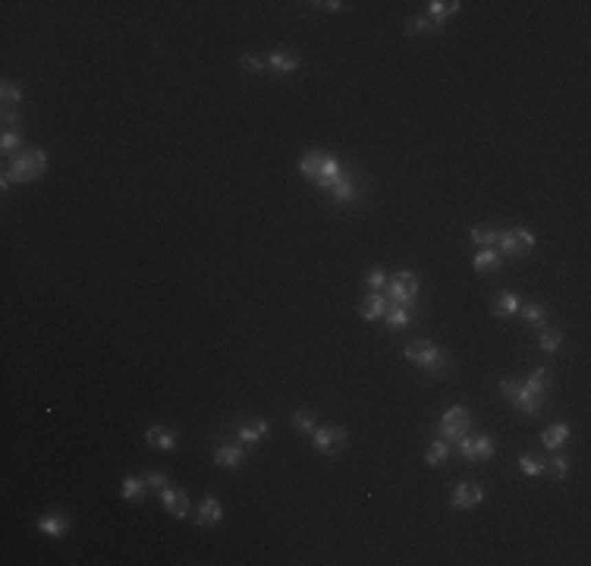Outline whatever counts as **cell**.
Masks as SVG:
<instances>
[{
    "label": "cell",
    "mask_w": 591,
    "mask_h": 566,
    "mask_svg": "<svg viewBox=\"0 0 591 566\" xmlns=\"http://www.w3.org/2000/svg\"><path fill=\"white\" fill-rule=\"evenodd\" d=\"M365 286H368L371 293H377L381 286H387V274H384V271H377V268L368 271V274H365Z\"/></svg>",
    "instance_id": "obj_38"
},
{
    "label": "cell",
    "mask_w": 591,
    "mask_h": 566,
    "mask_svg": "<svg viewBox=\"0 0 591 566\" xmlns=\"http://www.w3.org/2000/svg\"><path fill=\"white\" fill-rule=\"evenodd\" d=\"M311 7L327 10V13H340V10H346V3H340V0H321V3H311Z\"/></svg>",
    "instance_id": "obj_42"
},
{
    "label": "cell",
    "mask_w": 591,
    "mask_h": 566,
    "mask_svg": "<svg viewBox=\"0 0 591 566\" xmlns=\"http://www.w3.org/2000/svg\"><path fill=\"white\" fill-rule=\"evenodd\" d=\"M214 462L223 466V469H239L245 462V450L236 447V444H217L214 447Z\"/></svg>",
    "instance_id": "obj_13"
},
{
    "label": "cell",
    "mask_w": 591,
    "mask_h": 566,
    "mask_svg": "<svg viewBox=\"0 0 591 566\" xmlns=\"http://www.w3.org/2000/svg\"><path fill=\"white\" fill-rule=\"evenodd\" d=\"M525 387L532 390V394H538V396H547V387H550V372H547V368H535V372L528 374V381H525Z\"/></svg>",
    "instance_id": "obj_27"
},
{
    "label": "cell",
    "mask_w": 591,
    "mask_h": 566,
    "mask_svg": "<svg viewBox=\"0 0 591 566\" xmlns=\"http://www.w3.org/2000/svg\"><path fill=\"white\" fill-rule=\"evenodd\" d=\"M481 500H484V491H481V484L462 482V484H456V491H453L450 503H453L456 510H472V507H478Z\"/></svg>",
    "instance_id": "obj_10"
},
{
    "label": "cell",
    "mask_w": 591,
    "mask_h": 566,
    "mask_svg": "<svg viewBox=\"0 0 591 566\" xmlns=\"http://www.w3.org/2000/svg\"><path fill=\"white\" fill-rule=\"evenodd\" d=\"M239 63H243V69H249V73H265L267 69V63L261 57H255V54H243Z\"/></svg>",
    "instance_id": "obj_37"
},
{
    "label": "cell",
    "mask_w": 591,
    "mask_h": 566,
    "mask_svg": "<svg viewBox=\"0 0 591 566\" xmlns=\"http://www.w3.org/2000/svg\"><path fill=\"white\" fill-rule=\"evenodd\" d=\"M538 346L544 352H557L563 346V334H560V328H541L538 330Z\"/></svg>",
    "instance_id": "obj_26"
},
{
    "label": "cell",
    "mask_w": 591,
    "mask_h": 566,
    "mask_svg": "<svg viewBox=\"0 0 591 566\" xmlns=\"http://www.w3.org/2000/svg\"><path fill=\"white\" fill-rule=\"evenodd\" d=\"M19 101H23V89L16 82H10V79H3V89H0V104H3V111H13Z\"/></svg>",
    "instance_id": "obj_29"
},
{
    "label": "cell",
    "mask_w": 591,
    "mask_h": 566,
    "mask_svg": "<svg viewBox=\"0 0 591 566\" xmlns=\"http://www.w3.org/2000/svg\"><path fill=\"white\" fill-rule=\"evenodd\" d=\"M38 529L45 532V535H51V538H60V535H67L69 519H67V516H60V513L41 516V519H38Z\"/></svg>",
    "instance_id": "obj_24"
},
{
    "label": "cell",
    "mask_w": 591,
    "mask_h": 566,
    "mask_svg": "<svg viewBox=\"0 0 591 566\" xmlns=\"http://www.w3.org/2000/svg\"><path fill=\"white\" fill-rule=\"evenodd\" d=\"M311 444H315L324 456H337V450H340L343 444H349V434H346V428H337V424H318V428L311 431Z\"/></svg>",
    "instance_id": "obj_7"
},
{
    "label": "cell",
    "mask_w": 591,
    "mask_h": 566,
    "mask_svg": "<svg viewBox=\"0 0 591 566\" xmlns=\"http://www.w3.org/2000/svg\"><path fill=\"white\" fill-rule=\"evenodd\" d=\"M497 252L519 258V255H528L535 249V233L525 230V227H513V230H500L497 233Z\"/></svg>",
    "instance_id": "obj_4"
},
{
    "label": "cell",
    "mask_w": 591,
    "mask_h": 566,
    "mask_svg": "<svg viewBox=\"0 0 591 566\" xmlns=\"http://www.w3.org/2000/svg\"><path fill=\"white\" fill-rule=\"evenodd\" d=\"M497 227H472V230H469V239H472V242H478L481 249H494L497 246Z\"/></svg>",
    "instance_id": "obj_28"
},
{
    "label": "cell",
    "mask_w": 591,
    "mask_h": 566,
    "mask_svg": "<svg viewBox=\"0 0 591 566\" xmlns=\"http://www.w3.org/2000/svg\"><path fill=\"white\" fill-rule=\"evenodd\" d=\"M161 494V503H164V510L170 516H177V519H186L189 516V510H192V503H189V494L183 491V488H164V491H157Z\"/></svg>",
    "instance_id": "obj_9"
},
{
    "label": "cell",
    "mask_w": 591,
    "mask_h": 566,
    "mask_svg": "<svg viewBox=\"0 0 591 566\" xmlns=\"http://www.w3.org/2000/svg\"><path fill=\"white\" fill-rule=\"evenodd\" d=\"M500 394L513 403V409H516V412H525V416H538L541 406H544V400H547V396L532 394V390L525 387V384H519V381H513V378L500 381Z\"/></svg>",
    "instance_id": "obj_3"
},
{
    "label": "cell",
    "mask_w": 591,
    "mask_h": 566,
    "mask_svg": "<svg viewBox=\"0 0 591 566\" xmlns=\"http://www.w3.org/2000/svg\"><path fill=\"white\" fill-rule=\"evenodd\" d=\"M412 306H387V312H384V321H387V328L390 330H403V328H409L412 324Z\"/></svg>",
    "instance_id": "obj_19"
},
{
    "label": "cell",
    "mask_w": 591,
    "mask_h": 566,
    "mask_svg": "<svg viewBox=\"0 0 591 566\" xmlns=\"http://www.w3.org/2000/svg\"><path fill=\"white\" fill-rule=\"evenodd\" d=\"M265 63H267V69H274V73H296V69H299V57H296L293 51H271Z\"/></svg>",
    "instance_id": "obj_16"
},
{
    "label": "cell",
    "mask_w": 591,
    "mask_h": 566,
    "mask_svg": "<svg viewBox=\"0 0 591 566\" xmlns=\"http://www.w3.org/2000/svg\"><path fill=\"white\" fill-rule=\"evenodd\" d=\"M23 151V133H3L0 135V151L3 155H10V151Z\"/></svg>",
    "instance_id": "obj_36"
},
{
    "label": "cell",
    "mask_w": 591,
    "mask_h": 566,
    "mask_svg": "<svg viewBox=\"0 0 591 566\" xmlns=\"http://www.w3.org/2000/svg\"><path fill=\"white\" fill-rule=\"evenodd\" d=\"M425 460H428V466H441V462H447L450 460V444H447V440H434V444H431L428 447V456H425Z\"/></svg>",
    "instance_id": "obj_31"
},
{
    "label": "cell",
    "mask_w": 591,
    "mask_h": 566,
    "mask_svg": "<svg viewBox=\"0 0 591 566\" xmlns=\"http://www.w3.org/2000/svg\"><path fill=\"white\" fill-rule=\"evenodd\" d=\"M459 10V0H431L428 3V16H431V23H434V29L441 32V25L450 19L453 13Z\"/></svg>",
    "instance_id": "obj_17"
},
{
    "label": "cell",
    "mask_w": 591,
    "mask_h": 566,
    "mask_svg": "<svg viewBox=\"0 0 591 566\" xmlns=\"http://www.w3.org/2000/svg\"><path fill=\"white\" fill-rule=\"evenodd\" d=\"M472 264H475V271H478V274H491V271H500L503 258H500V252H497V249H481V252L472 258Z\"/></svg>",
    "instance_id": "obj_22"
},
{
    "label": "cell",
    "mask_w": 591,
    "mask_h": 566,
    "mask_svg": "<svg viewBox=\"0 0 591 566\" xmlns=\"http://www.w3.org/2000/svg\"><path fill=\"white\" fill-rule=\"evenodd\" d=\"M472 447H475V462L491 460V456H494V440H491L488 434H478V438L472 440Z\"/></svg>",
    "instance_id": "obj_32"
},
{
    "label": "cell",
    "mask_w": 591,
    "mask_h": 566,
    "mask_svg": "<svg viewBox=\"0 0 591 566\" xmlns=\"http://www.w3.org/2000/svg\"><path fill=\"white\" fill-rule=\"evenodd\" d=\"M3 133H23V120L16 111H3Z\"/></svg>",
    "instance_id": "obj_39"
},
{
    "label": "cell",
    "mask_w": 591,
    "mask_h": 566,
    "mask_svg": "<svg viewBox=\"0 0 591 566\" xmlns=\"http://www.w3.org/2000/svg\"><path fill=\"white\" fill-rule=\"evenodd\" d=\"M390 286V302L393 306H412L419 299V277L412 271H397V274L387 280Z\"/></svg>",
    "instance_id": "obj_6"
},
{
    "label": "cell",
    "mask_w": 591,
    "mask_h": 566,
    "mask_svg": "<svg viewBox=\"0 0 591 566\" xmlns=\"http://www.w3.org/2000/svg\"><path fill=\"white\" fill-rule=\"evenodd\" d=\"M519 469H522L528 478H541V475H547V462L535 453H522L519 456Z\"/></svg>",
    "instance_id": "obj_25"
},
{
    "label": "cell",
    "mask_w": 591,
    "mask_h": 566,
    "mask_svg": "<svg viewBox=\"0 0 591 566\" xmlns=\"http://www.w3.org/2000/svg\"><path fill=\"white\" fill-rule=\"evenodd\" d=\"M547 469L554 472V478H560V482H563V478H566V475H569V456H563V453H557V456H554V460H547Z\"/></svg>",
    "instance_id": "obj_35"
},
{
    "label": "cell",
    "mask_w": 591,
    "mask_h": 566,
    "mask_svg": "<svg viewBox=\"0 0 591 566\" xmlns=\"http://www.w3.org/2000/svg\"><path fill=\"white\" fill-rule=\"evenodd\" d=\"M469 428H472V418H469L466 406H450V409L443 412L437 431H441V438L447 440V444H456L459 438H466L469 434Z\"/></svg>",
    "instance_id": "obj_5"
},
{
    "label": "cell",
    "mask_w": 591,
    "mask_h": 566,
    "mask_svg": "<svg viewBox=\"0 0 591 566\" xmlns=\"http://www.w3.org/2000/svg\"><path fill=\"white\" fill-rule=\"evenodd\" d=\"M406 359L412 365H419L428 378H441L447 368H450V356L431 340H412L406 343Z\"/></svg>",
    "instance_id": "obj_2"
},
{
    "label": "cell",
    "mask_w": 591,
    "mask_h": 566,
    "mask_svg": "<svg viewBox=\"0 0 591 566\" xmlns=\"http://www.w3.org/2000/svg\"><path fill=\"white\" fill-rule=\"evenodd\" d=\"M519 315H522L535 330L547 328V308L541 306V302H522V306H519Z\"/></svg>",
    "instance_id": "obj_23"
},
{
    "label": "cell",
    "mask_w": 591,
    "mask_h": 566,
    "mask_svg": "<svg viewBox=\"0 0 591 566\" xmlns=\"http://www.w3.org/2000/svg\"><path fill=\"white\" fill-rule=\"evenodd\" d=\"M456 447H459V456H462V460H466V462H475V447H472V438H469V434L456 440Z\"/></svg>",
    "instance_id": "obj_40"
},
{
    "label": "cell",
    "mask_w": 591,
    "mask_h": 566,
    "mask_svg": "<svg viewBox=\"0 0 591 566\" xmlns=\"http://www.w3.org/2000/svg\"><path fill=\"white\" fill-rule=\"evenodd\" d=\"M569 440V424H563V422H557V424H547L544 428V434H541V444H544L547 450H557V447H563Z\"/></svg>",
    "instance_id": "obj_21"
},
{
    "label": "cell",
    "mask_w": 591,
    "mask_h": 566,
    "mask_svg": "<svg viewBox=\"0 0 591 566\" xmlns=\"http://www.w3.org/2000/svg\"><path fill=\"white\" fill-rule=\"evenodd\" d=\"M333 155H327V151H309V155H302V161H299V170H302V177H309L311 183H318L321 177H324L327 170V161H331Z\"/></svg>",
    "instance_id": "obj_11"
},
{
    "label": "cell",
    "mask_w": 591,
    "mask_h": 566,
    "mask_svg": "<svg viewBox=\"0 0 591 566\" xmlns=\"http://www.w3.org/2000/svg\"><path fill=\"white\" fill-rule=\"evenodd\" d=\"M221 519H223V507H221V500L217 497H201V503H199V510H195V522H199L201 529H211V525H221Z\"/></svg>",
    "instance_id": "obj_12"
},
{
    "label": "cell",
    "mask_w": 591,
    "mask_h": 566,
    "mask_svg": "<svg viewBox=\"0 0 591 566\" xmlns=\"http://www.w3.org/2000/svg\"><path fill=\"white\" fill-rule=\"evenodd\" d=\"M384 312H387V299L381 296V293H371V296H365L362 306H359V315H362L365 321L384 318Z\"/></svg>",
    "instance_id": "obj_20"
},
{
    "label": "cell",
    "mask_w": 591,
    "mask_h": 566,
    "mask_svg": "<svg viewBox=\"0 0 591 566\" xmlns=\"http://www.w3.org/2000/svg\"><path fill=\"white\" fill-rule=\"evenodd\" d=\"M331 199H333V205H355L359 201V195H362V189H359V183H355V173H349V170H343L340 177L333 179L331 183Z\"/></svg>",
    "instance_id": "obj_8"
},
{
    "label": "cell",
    "mask_w": 591,
    "mask_h": 566,
    "mask_svg": "<svg viewBox=\"0 0 591 566\" xmlns=\"http://www.w3.org/2000/svg\"><path fill=\"white\" fill-rule=\"evenodd\" d=\"M145 440L155 450H173L177 447V431L167 428V424H151V428L145 431Z\"/></svg>",
    "instance_id": "obj_14"
},
{
    "label": "cell",
    "mask_w": 591,
    "mask_h": 566,
    "mask_svg": "<svg viewBox=\"0 0 591 566\" xmlns=\"http://www.w3.org/2000/svg\"><path fill=\"white\" fill-rule=\"evenodd\" d=\"M265 434H267V422H265V418H252V422H245V424H239V428H236V438L243 440L245 447L258 444Z\"/></svg>",
    "instance_id": "obj_18"
},
{
    "label": "cell",
    "mask_w": 591,
    "mask_h": 566,
    "mask_svg": "<svg viewBox=\"0 0 591 566\" xmlns=\"http://www.w3.org/2000/svg\"><path fill=\"white\" fill-rule=\"evenodd\" d=\"M293 424H296V428H299L302 434H311L315 428H318L315 416H311V412H305V409H296V412H293Z\"/></svg>",
    "instance_id": "obj_34"
},
{
    "label": "cell",
    "mask_w": 591,
    "mask_h": 566,
    "mask_svg": "<svg viewBox=\"0 0 591 566\" xmlns=\"http://www.w3.org/2000/svg\"><path fill=\"white\" fill-rule=\"evenodd\" d=\"M142 478H145V484H148V488H155V491H164V488L170 484L167 472H161V469H145V472H142Z\"/></svg>",
    "instance_id": "obj_33"
},
{
    "label": "cell",
    "mask_w": 591,
    "mask_h": 566,
    "mask_svg": "<svg viewBox=\"0 0 591 566\" xmlns=\"http://www.w3.org/2000/svg\"><path fill=\"white\" fill-rule=\"evenodd\" d=\"M519 306H522V299H519L516 293H500V296L491 299V312H494L497 318H513V315H519Z\"/></svg>",
    "instance_id": "obj_15"
},
{
    "label": "cell",
    "mask_w": 591,
    "mask_h": 566,
    "mask_svg": "<svg viewBox=\"0 0 591 566\" xmlns=\"http://www.w3.org/2000/svg\"><path fill=\"white\" fill-rule=\"evenodd\" d=\"M409 32H412V35H421V32H437L434 29V23H431V19H412V23H409Z\"/></svg>",
    "instance_id": "obj_41"
},
{
    "label": "cell",
    "mask_w": 591,
    "mask_h": 566,
    "mask_svg": "<svg viewBox=\"0 0 591 566\" xmlns=\"http://www.w3.org/2000/svg\"><path fill=\"white\" fill-rule=\"evenodd\" d=\"M145 478H135V475H126L123 478V488H120V491H123V497L126 500H139L142 494H145Z\"/></svg>",
    "instance_id": "obj_30"
},
{
    "label": "cell",
    "mask_w": 591,
    "mask_h": 566,
    "mask_svg": "<svg viewBox=\"0 0 591 566\" xmlns=\"http://www.w3.org/2000/svg\"><path fill=\"white\" fill-rule=\"evenodd\" d=\"M47 170V155L41 148H29V151H16V157L10 161V167L0 177V186L10 189L13 183H32L35 177Z\"/></svg>",
    "instance_id": "obj_1"
}]
</instances>
